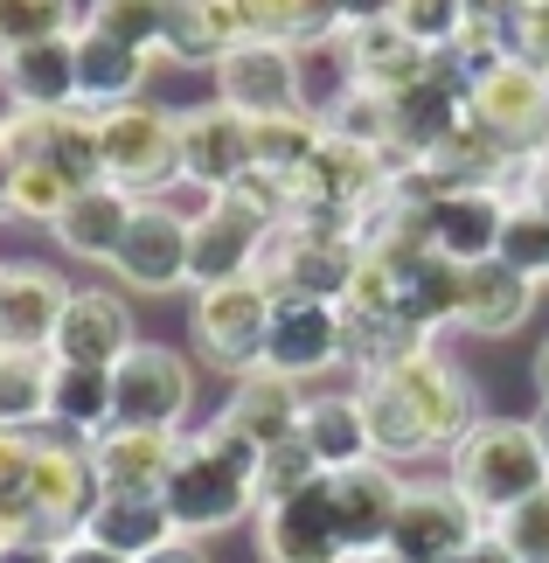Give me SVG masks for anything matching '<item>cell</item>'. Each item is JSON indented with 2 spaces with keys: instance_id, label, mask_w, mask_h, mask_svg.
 <instances>
[{
  "instance_id": "1",
  "label": "cell",
  "mask_w": 549,
  "mask_h": 563,
  "mask_svg": "<svg viewBox=\"0 0 549 563\" xmlns=\"http://www.w3.org/2000/svg\"><path fill=\"white\" fill-rule=\"evenodd\" d=\"M257 460H265V445H251L223 410H216L202 431H182V460H174V481L161 494L174 529L182 536H216V529L257 515L265 508V494H257Z\"/></svg>"
},
{
  "instance_id": "2",
  "label": "cell",
  "mask_w": 549,
  "mask_h": 563,
  "mask_svg": "<svg viewBox=\"0 0 549 563\" xmlns=\"http://www.w3.org/2000/svg\"><path fill=\"white\" fill-rule=\"evenodd\" d=\"M452 487L466 501L501 522L508 508H521L529 494L549 487V460H542V439L529 418H480L473 439L452 452Z\"/></svg>"
},
{
  "instance_id": "3",
  "label": "cell",
  "mask_w": 549,
  "mask_h": 563,
  "mask_svg": "<svg viewBox=\"0 0 549 563\" xmlns=\"http://www.w3.org/2000/svg\"><path fill=\"white\" fill-rule=\"evenodd\" d=\"M98 154H105V181H119L125 195H161L182 175V112L153 98H125L112 112H98Z\"/></svg>"
},
{
  "instance_id": "4",
  "label": "cell",
  "mask_w": 549,
  "mask_h": 563,
  "mask_svg": "<svg viewBox=\"0 0 549 563\" xmlns=\"http://www.w3.org/2000/svg\"><path fill=\"white\" fill-rule=\"evenodd\" d=\"M272 307L278 292L265 278H230V286H202L188 307V334L202 362H216L223 376H251L265 369V334H272Z\"/></svg>"
},
{
  "instance_id": "5",
  "label": "cell",
  "mask_w": 549,
  "mask_h": 563,
  "mask_svg": "<svg viewBox=\"0 0 549 563\" xmlns=\"http://www.w3.org/2000/svg\"><path fill=\"white\" fill-rule=\"evenodd\" d=\"M362 272V244L348 230H306V223H278L265 236V257H257L251 278H265L278 299H348Z\"/></svg>"
},
{
  "instance_id": "6",
  "label": "cell",
  "mask_w": 549,
  "mask_h": 563,
  "mask_svg": "<svg viewBox=\"0 0 549 563\" xmlns=\"http://www.w3.org/2000/svg\"><path fill=\"white\" fill-rule=\"evenodd\" d=\"M494 522L480 515L466 494H459L452 481H410L404 501H397V522H389V543L410 563H452L459 550L473 543V536H487Z\"/></svg>"
},
{
  "instance_id": "7",
  "label": "cell",
  "mask_w": 549,
  "mask_h": 563,
  "mask_svg": "<svg viewBox=\"0 0 549 563\" xmlns=\"http://www.w3.org/2000/svg\"><path fill=\"white\" fill-rule=\"evenodd\" d=\"M29 501H35V529L50 536V543H70V536H84V522H91V508H98L91 439H70V431H42Z\"/></svg>"
},
{
  "instance_id": "8",
  "label": "cell",
  "mask_w": 549,
  "mask_h": 563,
  "mask_svg": "<svg viewBox=\"0 0 549 563\" xmlns=\"http://www.w3.org/2000/svg\"><path fill=\"white\" fill-rule=\"evenodd\" d=\"M188 404H195V376H188V362L174 349H161V341H140V349L112 369V424L182 431Z\"/></svg>"
},
{
  "instance_id": "9",
  "label": "cell",
  "mask_w": 549,
  "mask_h": 563,
  "mask_svg": "<svg viewBox=\"0 0 549 563\" xmlns=\"http://www.w3.org/2000/svg\"><path fill=\"white\" fill-rule=\"evenodd\" d=\"M376 376H389L397 383V397L417 410V424H425V439H431V452H459L473 439V424H480V397H473V383L452 369L438 349H425V355H404L397 369H376Z\"/></svg>"
},
{
  "instance_id": "10",
  "label": "cell",
  "mask_w": 549,
  "mask_h": 563,
  "mask_svg": "<svg viewBox=\"0 0 549 563\" xmlns=\"http://www.w3.org/2000/svg\"><path fill=\"white\" fill-rule=\"evenodd\" d=\"M473 119L508 146V154H536L549 140V70L529 56L501 63V70L473 77Z\"/></svg>"
},
{
  "instance_id": "11",
  "label": "cell",
  "mask_w": 549,
  "mask_h": 563,
  "mask_svg": "<svg viewBox=\"0 0 549 563\" xmlns=\"http://www.w3.org/2000/svg\"><path fill=\"white\" fill-rule=\"evenodd\" d=\"M257 550H265V563H355L348 543H341L327 473L314 487H299V494H285V501L257 508Z\"/></svg>"
},
{
  "instance_id": "12",
  "label": "cell",
  "mask_w": 549,
  "mask_h": 563,
  "mask_svg": "<svg viewBox=\"0 0 549 563\" xmlns=\"http://www.w3.org/2000/svg\"><path fill=\"white\" fill-rule=\"evenodd\" d=\"M216 98L244 119H278V112H299V56L285 42H237L216 63Z\"/></svg>"
},
{
  "instance_id": "13",
  "label": "cell",
  "mask_w": 549,
  "mask_h": 563,
  "mask_svg": "<svg viewBox=\"0 0 549 563\" xmlns=\"http://www.w3.org/2000/svg\"><path fill=\"white\" fill-rule=\"evenodd\" d=\"M466 112H473V84L459 77L446 56H438L431 70L410 84V91H397V140H389V167L438 154V146L466 125Z\"/></svg>"
},
{
  "instance_id": "14",
  "label": "cell",
  "mask_w": 549,
  "mask_h": 563,
  "mask_svg": "<svg viewBox=\"0 0 549 563\" xmlns=\"http://www.w3.org/2000/svg\"><path fill=\"white\" fill-rule=\"evenodd\" d=\"M334 362H348V320L334 299H278L272 334H265V369L306 383V376L334 369Z\"/></svg>"
},
{
  "instance_id": "15",
  "label": "cell",
  "mask_w": 549,
  "mask_h": 563,
  "mask_svg": "<svg viewBox=\"0 0 549 563\" xmlns=\"http://www.w3.org/2000/svg\"><path fill=\"white\" fill-rule=\"evenodd\" d=\"M70 292L77 286H63L50 265H0V349L8 355H50Z\"/></svg>"
},
{
  "instance_id": "16",
  "label": "cell",
  "mask_w": 549,
  "mask_h": 563,
  "mask_svg": "<svg viewBox=\"0 0 549 563\" xmlns=\"http://www.w3.org/2000/svg\"><path fill=\"white\" fill-rule=\"evenodd\" d=\"M272 223H257L244 202H216L202 223H188V286H230V278H251L257 257H265Z\"/></svg>"
},
{
  "instance_id": "17",
  "label": "cell",
  "mask_w": 549,
  "mask_h": 563,
  "mask_svg": "<svg viewBox=\"0 0 549 563\" xmlns=\"http://www.w3.org/2000/svg\"><path fill=\"white\" fill-rule=\"evenodd\" d=\"M182 460V431H133L112 424L105 439H91V466H98V494H133V501H161Z\"/></svg>"
},
{
  "instance_id": "18",
  "label": "cell",
  "mask_w": 549,
  "mask_h": 563,
  "mask_svg": "<svg viewBox=\"0 0 549 563\" xmlns=\"http://www.w3.org/2000/svg\"><path fill=\"white\" fill-rule=\"evenodd\" d=\"M133 313H125L119 292L105 286H77L70 307H63V328H56V362H77V369H119L133 355Z\"/></svg>"
},
{
  "instance_id": "19",
  "label": "cell",
  "mask_w": 549,
  "mask_h": 563,
  "mask_svg": "<svg viewBox=\"0 0 549 563\" xmlns=\"http://www.w3.org/2000/svg\"><path fill=\"white\" fill-rule=\"evenodd\" d=\"M501 230H508V195L501 188H446L438 202H425V236L452 265L501 257Z\"/></svg>"
},
{
  "instance_id": "20",
  "label": "cell",
  "mask_w": 549,
  "mask_h": 563,
  "mask_svg": "<svg viewBox=\"0 0 549 563\" xmlns=\"http://www.w3.org/2000/svg\"><path fill=\"white\" fill-rule=\"evenodd\" d=\"M404 487H410V481H397V466H389V460L327 473V494H334V522H341L348 556H369V550L389 543V522H397Z\"/></svg>"
},
{
  "instance_id": "21",
  "label": "cell",
  "mask_w": 549,
  "mask_h": 563,
  "mask_svg": "<svg viewBox=\"0 0 549 563\" xmlns=\"http://www.w3.org/2000/svg\"><path fill=\"white\" fill-rule=\"evenodd\" d=\"M251 119L230 112L223 98L195 104V112H182V175L188 181H209V188H230L251 175Z\"/></svg>"
},
{
  "instance_id": "22",
  "label": "cell",
  "mask_w": 549,
  "mask_h": 563,
  "mask_svg": "<svg viewBox=\"0 0 549 563\" xmlns=\"http://www.w3.org/2000/svg\"><path fill=\"white\" fill-rule=\"evenodd\" d=\"M112 272L133 292H174V286H188V223L174 209H161V202H140L133 230H125V244L112 257Z\"/></svg>"
},
{
  "instance_id": "23",
  "label": "cell",
  "mask_w": 549,
  "mask_h": 563,
  "mask_svg": "<svg viewBox=\"0 0 549 563\" xmlns=\"http://www.w3.org/2000/svg\"><path fill=\"white\" fill-rule=\"evenodd\" d=\"M0 98L8 112H70L77 98V35L29 42V49L0 56Z\"/></svg>"
},
{
  "instance_id": "24",
  "label": "cell",
  "mask_w": 549,
  "mask_h": 563,
  "mask_svg": "<svg viewBox=\"0 0 549 563\" xmlns=\"http://www.w3.org/2000/svg\"><path fill=\"white\" fill-rule=\"evenodd\" d=\"M133 216H140V195H125L119 181H98V188H77V195H70V209L50 223V236H56L70 257L112 265L119 244H125V230H133Z\"/></svg>"
},
{
  "instance_id": "25",
  "label": "cell",
  "mask_w": 549,
  "mask_h": 563,
  "mask_svg": "<svg viewBox=\"0 0 549 563\" xmlns=\"http://www.w3.org/2000/svg\"><path fill=\"white\" fill-rule=\"evenodd\" d=\"M536 307V278H521L508 257L459 265V328L473 334H515Z\"/></svg>"
},
{
  "instance_id": "26",
  "label": "cell",
  "mask_w": 549,
  "mask_h": 563,
  "mask_svg": "<svg viewBox=\"0 0 549 563\" xmlns=\"http://www.w3.org/2000/svg\"><path fill=\"white\" fill-rule=\"evenodd\" d=\"M299 439L314 445V460H320L327 473L369 466V460H376V439H369L362 389H327V397H306V410H299Z\"/></svg>"
},
{
  "instance_id": "27",
  "label": "cell",
  "mask_w": 549,
  "mask_h": 563,
  "mask_svg": "<svg viewBox=\"0 0 549 563\" xmlns=\"http://www.w3.org/2000/svg\"><path fill=\"white\" fill-rule=\"evenodd\" d=\"M153 70H161V63L112 42L105 29H77V98H84V112H112L125 98H146Z\"/></svg>"
},
{
  "instance_id": "28",
  "label": "cell",
  "mask_w": 549,
  "mask_h": 563,
  "mask_svg": "<svg viewBox=\"0 0 549 563\" xmlns=\"http://www.w3.org/2000/svg\"><path fill=\"white\" fill-rule=\"evenodd\" d=\"M348 56H355V84H369V91H410L417 77L431 70V49L417 35H404L397 21H362V29H348Z\"/></svg>"
},
{
  "instance_id": "29",
  "label": "cell",
  "mask_w": 549,
  "mask_h": 563,
  "mask_svg": "<svg viewBox=\"0 0 549 563\" xmlns=\"http://www.w3.org/2000/svg\"><path fill=\"white\" fill-rule=\"evenodd\" d=\"M299 410H306V397H299V383H293V376H278V369H251V376H237L230 404H223V418L244 431L251 445H278V439H293V431H299Z\"/></svg>"
},
{
  "instance_id": "30",
  "label": "cell",
  "mask_w": 549,
  "mask_h": 563,
  "mask_svg": "<svg viewBox=\"0 0 549 563\" xmlns=\"http://www.w3.org/2000/svg\"><path fill=\"white\" fill-rule=\"evenodd\" d=\"M84 536L140 563V556H153V550H167L182 529H174L167 501H133V494H98V508H91V522H84Z\"/></svg>"
},
{
  "instance_id": "31",
  "label": "cell",
  "mask_w": 549,
  "mask_h": 563,
  "mask_svg": "<svg viewBox=\"0 0 549 563\" xmlns=\"http://www.w3.org/2000/svg\"><path fill=\"white\" fill-rule=\"evenodd\" d=\"M50 431H70V439H105V431H112V369H77V362H56Z\"/></svg>"
},
{
  "instance_id": "32",
  "label": "cell",
  "mask_w": 549,
  "mask_h": 563,
  "mask_svg": "<svg viewBox=\"0 0 549 563\" xmlns=\"http://www.w3.org/2000/svg\"><path fill=\"white\" fill-rule=\"evenodd\" d=\"M299 112H314L320 125L341 112V98L355 91V56H348V35L327 42H299Z\"/></svg>"
},
{
  "instance_id": "33",
  "label": "cell",
  "mask_w": 549,
  "mask_h": 563,
  "mask_svg": "<svg viewBox=\"0 0 549 563\" xmlns=\"http://www.w3.org/2000/svg\"><path fill=\"white\" fill-rule=\"evenodd\" d=\"M320 140H327V125L314 112H278V119H251V161L265 167V175L278 181H293L306 161L320 154Z\"/></svg>"
},
{
  "instance_id": "34",
  "label": "cell",
  "mask_w": 549,
  "mask_h": 563,
  "mask_svg": "<svg viewBox=\"0 0 549 563\" xmlns=\"http://www.w3.org/2000/svg\"><path fill=\"white\" fill-rule=\"evenodd\" d=\"M167 8L174 0H84V29H105L125 49L167 63Z\"/></svg>"
},
{
  "instance_id": "35",
  "label": "cell",
  "mask_w": 549,
  "mask_h": 563,
  "mask_svg": "<svg viewBox=\"0 0 549 563\" xmlns=\"http://www.w3.org/2000/svg\"><path fill=\"white\" fill-rule=\"evenodd\" d=\"M50 355H0V431H35L50 424Z\"/></svg>"
},
{
  "instance_id": "36",
  "label": "cell",
  "mask_w": 549,
  "mask_h": 563,
  "mask_svg": "<svg viewBox=\"0 0 549 563\" xmlns=\"http://www.w3.org/2000/svg\"><path fill=\"white\" fill-rule=\"evenodd\" d=\"M84 29V0H0V56Z\"/></svg>"
},
{
  "instance_id": "37",
  "label": "cell",
  "mask_w": 549,
  "mask_h": 563,
  "mask_svg": "<svg viewBox=\"0 0 549 563\" xmlns=\"http://www.w3.org/2000/svg\"><path fill=\"white\" fill-rule=\"evenodd\" d=\"M70 195H77L70 175H56L50 161L21 154V175H14V202H8V216H14V223H42V230H50L56 216L70 209Z\"/></svg>"
},
{
  "instance_id": "38",
  "label": "cell",
  "mask_w": 549,
  "mask_h": 563,
  "mask_svg": "<svg viewBox=\"0 0 549 563\" xmlns=\"http://www.w3.org/2000/svg\"><path fill=\"white\" fill-rule=\"evenodd\" d=\"M230 42L216 35V21L202 0H174L167 8V63H188V70H216Z\"/></svg>"
},
{
  "instance_id": "39",
  "label": "cell",
  "mask_w": 549,
  "mask_h": 563,
  "mask_svg": "<svg viewBox=\"0 0 549 563\" xmlns=\"http://www.w3.org/2000/svg\"><path fill=\"white\" fill-rule=\"evenodd\" d=\"M327 133L362 140V146H383V154H389V140H397V98H389V91H369V84H355V91L341 98V112L327 119Z\"/></svg>"
},
{
  "instance_id": "40",
  "label": "cell",
  "mask_w": 549,
  "mask_h": 563,
  "mask_svg": "<svg viewBox=\"0 0 549 563\" xmlns=\"http://www.w3.org/2000/svg\"><path fill=\"white\" fill-rule=\"evenodd\" d=\"M320 460H314V445L299 439H278V445H265V460H257V494H265V501H285V494H299V487H314L320 481Z\"/></svg>"
},
{
  "instance_id": "41",
  "label": "cell",
  "mask_w": 549,
  "mask_h": 563,
  "mask_svg": "<svg viewBox=\"0 0 549 563\" xmlns=\"http://www.w3.org/2000/svg\"><path fill=\"white\" fill-rule=\"evenodd\" d=\"M501 257L521 272V278H549V216L529 202H508V230H501Z\"/></svg>"
},
{
  "instance_id": "42",
  "label": "cell",
  "mask_w": 549,
  "mask_h": 563,
  "mask_svg": "<svg viewBox=\"0 0 549 563\" xmlns=\"http://www.w3.org/2000/svg\"><path fill=\"white\" fill-rule=\"evenodd\" d=\"M466 0H397V29L404 35H417L431 56H446L459 35H466Z\"/></svg>"
},
{
  "instance_id": "43",
  "label": "cell",
  "mask_w": 549,
  "mask_h": 563,
  "mask_svg": "<svg viewBox=\"0 0 549 563\" xmlns=\"http://www.w3.org/2000/svg\"><path fill=\"white\" fill-rule=\"evenodd\" d=\"M494 536L515 550V563H549V487H542V494H529L521 508L501 515Z\"/></svg>"
},
{
  "instance_id": "44",
  "label": "cell",
  "mask_w": 549,
  "mask_h": 563,
  "mask_svg": "<svg viewBox=\"0 0 549 563\" xmlns=\"http://www.w3.org/2000/svg\"><path fill=\"white\" fill-rule=\"evenodd\" d=\"M508 202H529V209L549 216V140L536 146L529 161H521V175H515V195H508Z\"/></svg>"
},
{
  "instance_id": "45",
  "label": "cell",
  "mask_w": 549,
  "mask_h": 563,
  "mask_svg": "<svg viewBox=\"0 0 549 563\" xmlns=\"http://www.w3.org/2000/svg\"><path fill=\"white\" fill-rule=\"evenodd\" d=\"M0 563H63V543H50V536H21V543H0Z\"/></svg>"
},
{
  "instance_id": "46",
  "label": "cell",
  "mask_w": 549,
  "mask_h": 563,
  "mask_svg": "<svg viewBox=\"0 0 549 563\" xmlns=\"http://www.w3.org/2000/svg\"><path fill=\"white\" fill-rule=\"evenodd\" d=\"M14 175H21V146H14V125L0 119V216L14 202Z\"/></svg>"
},
{
  "instance_id": "47",
  "label": "cell",
  "mask_w": 549,
  "mask_h": 563,
  "mask_svg": "<svg viewBox=\"0 0 549 563\" xmlns=\"http://www.w3.org/2000/svg\"><path fill=\"white\" fill-rule=\"evenodd\" d=\"M452 563H515V550H508V543H501V536L487 529V536H473V543H466V550H459Z\"/></svg>"
},
{
  "instance_id": "48",
  "label": "cell",
  "mask_w": 549,
  "mask_h": 563,
  "mask_svg": "<svg viewBox=\"0 0 549 563\" xmlns=\"http://www.w3.org/2000/svg\"><path fill=\"white\" fill-rule=\"evenodd\" d=\"M63 563H133V556L105 550V543H91V536H70V543H63Z\"/></svg>"
},
{
  "instance_id": "49",
  "label": "cell",
  "mask_w": 549,
  "mask_h": 563,
  "mask_svg": "<svg viewBox=\"0 0 549 563\" xmlns=\"http://www.w3.org/2000/svg\"><path fill=\"white\" fill-rule=\"evenodd\" d=\"M348 29H362V21H397V0H341Z\"/></svg>"
},
{
  "instance_id": "50",
  "label": "cell",
  "mask_w": 549,
  "mask_h": 563,
  "mask_svg": "<svg viewBox=\"0 0 549 563\" xmlns=\"http://www.w3.org/2000/svg\"><path fill=\"white\" fill-rule=\"evenodd\" d=\"M466 14L473 21H521V14H529V0H466Z\"/></svg>"
},
{
  "instance_id": "51",
  "label": "cell",
  "mask_w": 549,
  "mask_h": 563,
  "mask_svg": "<svg viewBox=\"0 0 549 563\" xmlns=\"http://www.w3.org/2000/svg\"><path fill=\"white\" fill-rule=\"evenodd\" d=\"M140 563H209V556L195 550V536H174L167 550H153V556H140Z\"/></svg>"
},
{
  "instance_id": "52",
  "label": "cell",
  "mask_w": 549,
  "mask_h": 563,
  "mask_svg": "<svg viewBox=\"0 0 549 563\" xmlns=\"http://www.w3.org/2000/svg\"><path fill=\"white\" fill-rule=\"evenodd\" d=\"M536 389H542V404H549V341L536 349Z\"/></svg>"
},
{
  "instance_id": "53",
  "label": "cell",
  "mask_w": 549,
  "mask_h": 563,
  "mask_svg": "<svg viewBox=\"0 0 549 563\" xmlns=\"http://www.w3.org/2000/svg\"><path fill=\"white\" fill-rule=\"evenodd\" d=\"M529 424H536V439H542V460H549V404L536 410V418H529Z\"/></svg>"
},
{
  "instance_id": "54",
  "label": "cell",
  "mask_w": 549,
  "mask_h": 563,
  "mask_svg": "<svg viewBox=\"0 0 549 563\" xmlns=\"http://www.w3.org/2000/svg\"><path fill=\"white\" fill-rule=\"evenodd\" d=\"M355 563H410V556H397V550H369V556H355Z\"/></svg>"
},
{
  "instance_id": "55",
  "label": "cell",
  "mask_w": 549,
  "mask_h": 563,
  "mask_svg": "<svg viewBox=\"0 0 549 563\" xmlns=\"http://www.w3.org/2000/svg\"><path fill=\"white\" fill-rule=\"evenodd\" d=\"M0 355H8V349H0Z\"/></svg>"
}]
</instances>
